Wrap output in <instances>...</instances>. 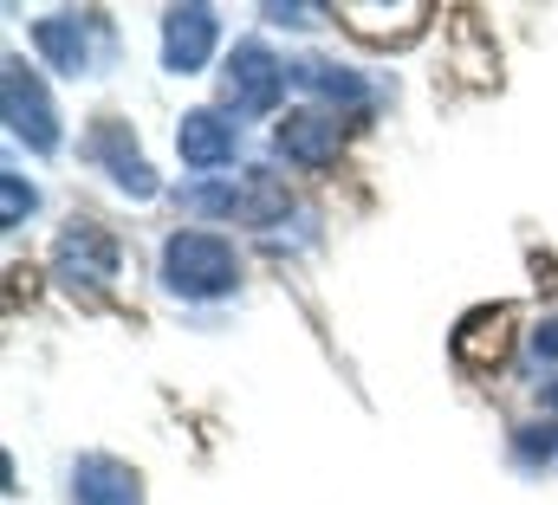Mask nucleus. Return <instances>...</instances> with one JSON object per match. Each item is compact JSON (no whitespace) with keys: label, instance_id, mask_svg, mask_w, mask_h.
Instances as JSON below:
<instances>
[{"label":"nucleus","instance_id":"nucleus-10","mask_svg":"<svg viewBox=\"0 0 558 505\" xmlns=\"http://www.w3.org/2000/svg\"><path fill=\"white\" fill-rule=\"evenodd\" d=\"M175 149H182L189 169H221V162H234V149H241V124L221 118V111H189V118L175 124Z\"/></svg>","mask_w":558,"mask_h":505},{"label":"nucleus","instance_id":"nucleus-16","mask_svg":"<svg viewBox=\"0 0 558 505\" xmlns=\"http://www.w3.org/2000/svg\"><path fill=\"white\" fill-rule=\"evenodd\" d=\"M533 357H546V364L558 357V318H546V324L533 331Z\"/></svg>","mask_w":558,"mask_h":505},{"label":"nucleus","instance_id":"nucleus-8","mask_svg":"<svg viewBox=\"0 0 558 505\" xmlns=\"http://www.w3.org/2000/svg\"><path fill=\"white\" fill-rule=\"evenodd\" d=\"M85 156H92L98 169H111V182H118L124 195H137V201H149V195H156V175H149V162H143L137 143H131V124L105 118V124L85 136Z\"/></svg>","mask_w":558,"mask_h":505},{"label":"nucleus","instance_id":"nucleus-3","mask_svg":"<svg viewBox=\"0 0 558 505\" xmlns=\"http://www.w3.org/2000/svg\"><path fill=\"white\" fill-rule=\"evenodd\" d=\"M286 78H292V65H279L260 39H241V46L228 52V72H221L228 111H241V118H267L279 98H286Z\"/></svg>","mask_w":558,"mask_h":505},{"label":"nucleus","instance_id":"nucleus-13","mask_svg":"<svg viewBox=\"0 0 558 505\" xmlns=\"http://www.w3.org/2000/svg\"><path fill=\"white\" fill-rule=\"evenodd\" d=\"M292 85L299 91H312V98H325V104H364L371 91H364V78L357 72H344V65H331V59H299L292 65Z\"/></svg>","mask_w":558,"mask_h":505},{"label":"nucleus","instance_id":"nucleus-9","mask_svg":"<svg viewBox=\"0 0 558 505\" xmlns=\"http://www.w3.org/2000/svg\"><path fill=\"white\" fill-rule=\"evenodd\" d=\"M274 143H279L286 162H299V169H325V162L338 156V143H344V124H338L331 111H292V118L274 130Z\"/></svg>","mask_w":558,"mask_h":505},{"label":"nucleus","instance_id":"nucleus-12","mask_svg":"<svg viewBox=\"0 0 558 505\" xmlns=\"http://www.w3.org/2000/svg\"><path fill=\"white\" fill-rule=\"evenodd\" d=\"M507 324H513V311H507V305L474 311V318L454 331V357H461L468 370H494V364L507 357Z\"/></svg>","mask_w":558,"mask_h":505},{"label":"nucleus","instance_id":"nucleus-15","mask_svg":"<svg viewBox=\"0 0 558 505\" xmlns=\"http://www.w3.org/2000/svg\"><path fill=\"white\" fill-rule=\"evenodd\" d=\"M318 13L325 7H305V0L299 7H267V20H279V26H318Z\"/></svg>","mask_w":558,"mask_h":505},{"label":"nucleus","instance_id":"nucleus-17","mask_svg":"<svg viewBox=\"0 0 558 505\" xmlns=\"http://www.w3.org/2000/svg\"><path fill=\"white\" fill-rule=\"evenodd\" d=\"M546 408H558V382H546Z\"/></svg>","mask_w":558,"mask_h":505},{"label":"nucleus","instance_id":"nucleus-2","mask_svg":"<svg viewBox=\"0 0 558 505\" xmlns=\"http://www.w3.org/2000/svg\"><path fill=\"white\" fill-rule=\"evenodd\" d=\"M0 118H7V136L26 143L33 156L59 149V111H52L39 72H26V59H7V72H0Z\"/></svg>","mask_w":558,"mask_h":505},{"label":"nucleus","instance_id":"nucleus-14","mask_svg":"<svg viewBox=\"0 0 558 505\" xmlns=\"http://www.w3.org/2000/svg\"><path fill=\"white\" fill-rule=\"evenodd\" d=\"M33 208H39V195H33V188H26L20 175H0V227L13 234V227H20V221L33 214Z\"/></svg>","mask_w":558,"mask_h":505},{"label":"nucleus","instance_id":"nucleus-7","mask_svg":"<svg viewBox=\"0 0 558 505\" xmlns=\"http://www.w3.org/2000/svg\"><path fill=\"white\" fill-rule=\"evenodd\" d=\"M215 7H169L162 13V65L175 72V78H189V72H202L208 65V52H215Z\"/></svg>","mask_w":558,"mask_h":505},{"label":"nucleus","instance_id":"nucleus-18","mask_svg":"<svg viewBox=\"0 0 558 505\" xmlns=\"http://www.w3.org/2000/svg\"><path fill=\"white\" fill-rule=\"evenodd\" d=\"M553 460H558V428H553Z\"/></svg>","mask_w":558,"mask_h":505},{"label":"nucleus","instance_id":"nucleus-11","mask_svg":"<svg viewBox=\"0 0 558 505\" xmlns=\"http://www.w3.org/2000/svg\"><path fill=\"white\" fill-rule=\"evenodd\" d=\"M72 505H143V480L111 454H85L72 467Z\"/></svg>","mask_w":558,"mask_h":505},{"label":"nucleus","instance_id":"nucleus-4","mask_svg":"<svg viewBox=\"0 0 558 505\" xmlns=\"http://www.w3.org/2000/svg\"><path fill=\"white\" fill-rule=\"evenodd\" d=\"M33 46H39L65 78H85V72L111 52V33H105L98 13H46V20L33 26Z\"/></svg>","mask_w":558,"mask_h":505},{"label":"nucleus","instance_id":"nucleus-6","mask_svg":"<svg viewBox=\"0 0 558 505\" xmlns=\"http://www.w3.org/2000/svg\"><path fill=\"white\" fill-rule=\"evenodd\" d=\"M182 208L195 214H228V221H247V227H267L286 214V188L274 175H241V182H221V188H189Z\"/></svg>","mask_w":558,"mask_h":505},{"label":"nucleus","instance_id":"nucleus-1","mask_svg":"<svg viewBox=\"0 0 558 505\" xmlns=\"http://www.w3.org/2000/svg\"><path fill=\"white\" fill-rule=\"evenodd\" d=\"M241 279L234 266V247L221 234H169L162 247V285L175 298H228Z\"/></svg>","mask_w":558,"mask_h":505},{"label":"nucleus","instance_id":"nucleus-5","mask_svg":"<svg viewBox=\"0 0 558 505\" xmlns=\"http://www.w3.org/2000/svg\"><path fill=\"white\" fill-rule=\"evenodd\" d=\"M52 272L72 285V292H105L118 279V241L98 227V221H72L52 247Z\"/></svg>","mask_w":558,"mask_h":505}]
</instances>
